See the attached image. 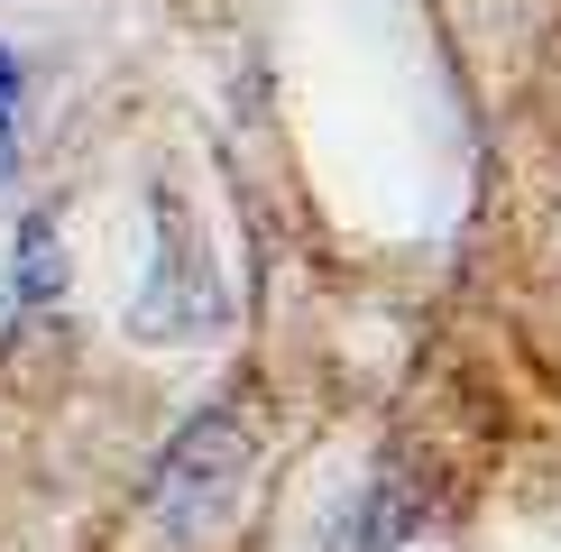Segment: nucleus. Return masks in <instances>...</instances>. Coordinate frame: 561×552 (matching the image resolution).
I'll use <instances>...</instances> for the list:
<instances>
[{
  "label": "nucleus",
  "mask_w": 561,
  "mask_h": 552,
  "mask_svg": "<svg viewBox=\"0 0 561 552\" xmlns=\"http://www.w3.org/2000/svg\"><path fill=\"white\" fill-rule=\"evenodd\" d=\"M10 120H19V65L0 56V129H10Z\"/></svg>",
  "instance_id": "f257e3e1"
}]
</instances>
